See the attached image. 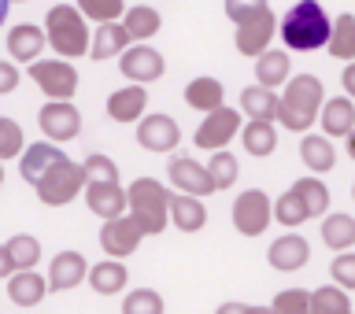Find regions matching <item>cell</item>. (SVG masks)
<instances>
[{
  "label": "cell",
  "mask_w": 355,
  "mask_h": 314,
  "mask_svg": "<svg viewBox=\"0 0 355 314\" xmlns=\"http://www.w3.org/2000/svg\"><path fill=\"white\" fill-rule=\"evenodd\" d=\"M322 100H326V89L315 74H296L288 78L285 89L277 93V122L293 133H311V126L318 122Z\"/></svg>",
  "instance_id": "1"
},
{
  "label": "cell",
  "mask_w": 355,
  "mask_h": 314,
  "mask_svg": "<svg viewBox=\"0 0 355 314\" xmlns=\"http://www.w3.org/2000/svg\"><path fill=\"white\" fill-rule=\"evenodd\" d=\"M329 33H333V19L326 15V8H322L318 0H296V4L285 11V19L277 22V37H282L285 49H293V52L326 49Z\"/></svg>",
  "instance_id": "2"
},
{
  "label": "cell",
  "mask_w": 355,
  "mask_h": 314,
  "mask_svg": "<svg viewBox=\"0 0 355 314\" xmlns=\"http://www.w3.org/2000/svg\"><path fill=\"white\" fill-rule=\"evenodd\" d=\"M126 215L141 226L144 237H159L171 226V189L155 177H137L126 189Z\"/></svg>",
  "instance_id": "3"
},
{
  "label": "cell",
  "mask_w": 355,
  "mask_h": 314,
  "mask_svg": "<svg viewBox=\"0 0 355 314\" xmlns=\"http://www.w3.org/2000/svg\"><path fill=\"white\" fill-rule=\"evenodd\" d=\"M44 37L60 60H78L89 52V22L74 4H55L44 15Z\"/></svg>",
  "instance_id": "4"
},
{
  "label": "cell",
  "mask_w": 355,
  "mask_h": 314,
  "mask_svg": "<svg viewBox=\"0 0 355 314\" xmlns=\"http://www.w3.org/2000/svg\"><path fill=\"white\" fill-rule=\"evenodd\" d=\"M33 189H37V200H41L44 207H63V204H71V200H78V196H82V189H85L82 163H74V159L55 163Z\"/></svg>",
  "instance_id": "5"
},
{
  "label": "cell",
  "mask_w": 355,
  "mask_h": 314,
  "mask_svg": "<svg viewBox=\"0 0 355 314\" xmlns=\"http://www.w3.org/2000/svg\"><path fill=\"white\" fill-rule=\"evenodd\" d=\"M274 222V200L263 189H244L233 204V226L241 237H263L266 226Z\"/></svg>",
  "instance_id": "6"
},
{
  "label": "cell",
  "mask_w": 355,
  "mask_h": 314,
  "mask_svg": "<svg viewBox=\"0 0 355 314\" xmlns=\"http://www.w3.org/2000/svg\"><path fill=\"white\" fill-rule=\"evenodd\" d=\"M30 78L37 82V89L49 100H74L78 93V71H74V63H67V60H33L30 63Z\"/></svg>",
  "instance_id": "7"
},
{
  "label": "cell",
  "mask_w": 355,
  "mask_h": 314,
  "mask_svg": "<svg viewBox=\"0 0 355 314\" xmlns=\"http://www.w3.org/2000/svg\"><path fill=\"white\" fill-rule=\"evenodd\" d=\"M119 71L133 85H152L166 74V60H163V52H155L148 41H141V44H130V49L119 55Z\"/></svg>",
  "instance_id": "8"
},
{
  "label": "cell",
  "mask_w": 355,
  "mask_h": 314,
  "mask_svg": "<svg viewBox=\"0 0 355 314\" xmlns=\"http://www.w3.org/2000/svg\"><path fill=\"white\" fill-rule=\"evenodd\" d=\"M37 126L52 144H67L82 133V111H78L71 100H49L37 111Z\"/></svg>",
  "instance_id": "9"
},
{
  "label": "cell",
  "mask_w": 355,
  "mask_h": 314,
  "mask_svg": "<svg viewBox=\"0 0 355 314\" xmlns=\"http://www.w3.org/2000/svg\"><path fill=\"white\" fill-rule=\"evenodd\" d=\"M237 130H241V119H237V107H215V111H207L204 122L196 126L193 133V144L196 148H211V152H218V148H226V144L237 137Z\"/></svg>",
  "instance_id": "10"
},
{
  "label": "cell",
  "mask_w": 355,
  "mask_h": 314,
  "mask_svg": "<svg viewBox=\"0 0 355 314\" xmlns=\"http://www.w3.org/2000/svg\"><path fill=\"white\" fill-rule=\"evenodd\" d=\"M274 33H277V19H274L270 8H263V11H255V15H248L244 22H237L233 41H237L241 55H252V60H255V55H263L266 49H270Z\"/></svg>",
  "instance_id": "11"
},
{
  "label": "cell",
  "mask_w": 355,
  "mask_h": 314,
  "mask_svg": "<svg viewBox=\"0 0 355 314\" xmlns=\"http://www.w3.org/2000/svg\"><path fill=\"white\" fill-rule=\"evenodd\" d=\"M141 241H144V233L130 215L107 218L104 226H100V248H104L107 259H130V255L141 248Z\"/></svg>",
  "instance_id": "12"
},
{
  "label": "cell",
  "mask_w": 355,
  "mask_h": 314,
  "mask_svg": "<svg viewBox=\"0 0 355 314\" xmlns=\"http://www.w3.org/2000/svg\"><path fill=\"white\" fill-rule=\"evenodd\" d=\"M166 177H171L174 193L200 196V200L215 193V185H211V177H207V166H200L193 155H174V159L166 163Z\"/></svg>",
  "instance_id": "13"
},
{
  "label": "cell",
  "mask_w": 355,
  "mask_h": 314,
  "mask_svg": "<svg viewBox=\"0 0 355 314\" xmlns=\"http://www.w3.org/2000/svg\"><path fill=\"white\" fill-rule=\"evenodd\" d=\"M63 159H71L63 148H55L52 141H33L26 144V148L19 152V174H22V182L26 185H37L44 174L52 171L55 163H63Z\"/></svg>",
  "instance_id": "14"
},
{
  "label": "cell",
  "mask_w": 355,
  "mask_h": 314,
  "mask_svg": "<svg viewBox=\"0 0 355 314\" xmlns=\"http://www.w3.org/2000/svg\"><path fill=\"white\" fill-rule=\"evenodd\" d=\"M182 141V130L171 115H148L137 119V144L144 152H174Z\"/></svg>",
  "instance_id": "15"
},
{
  "label": "cell",
  "mask_w": 355,
  "mask_h": 314,
  "mask_svg": "<svg viewBox=\"0 0 355 314\" xmlns=\"http://www.w3.org/2000/svg\"><path fill=\"white\" fill-rule=\"evenodd\" d=\"M266 259H270V266H274V270H282V274L304 270V266L311 263V244L300 237L296 229H288L285 237H274V241H270Z\"/></svg>",
  "instance_id": "16"
},
{
  "label": "cell",
  "mask_w": 355,
  "mask_h": 314,
  "mask_svg": "<svg viewBox=\"0 0 355 314\" xmlns=\"http://www.w3.org/2000/svg\"><path fill=\"white\" fill-rule=\"evenodd\" d=\"M82 193H85V207L104 222L126 215V189L119 182H85Z\"/></svg>",
  "instance_id": "17"
},
{
  "label": "cell",
  "mask_w": 355,
  "mask_h": 314,
  "mask_svg": "<svg viewBox=\"0 0 355 314\" xmlns=\"http://www.w3.org/2000/svg\"><path fill=\"white\" fill-rule=\"evenodd\" d=\"M49 49V37H44V26H33V22H19V26L8 30V55L11 63H33L41 60V52Z\"/></svg>",
  "instance_id": "18"
},
{
  "label": "cell",
  "mask_w": 355,
  "mask_h": 314,
  "mask_svg": "<svg viewBox=\"0 0 355 314\" xmlns=\"http://www.w3.org/2000/svg\"><path fill=\"white\" fill-rule=\"evenodd\" d=\"M89 274V263L82 252H55V259L49 266V288L52 293H71L85 281Z\"/></svg>",
  "instance_id": "19"
},
{
  "label": "cell",
  "mask_w": 355,
  "mask_h": 314,
  "mask_svg": "<svg viewBox=\"0 0 355 314\" xmlns=\"http://www.w3.org/2000/svg\"><path fill=\"white\" fill-rule=\"evenodd\" d=\"M318 126L322 133L333 141V137H348V133L355 130V100L348 96H329L322 100V111H318Z\"/></svg>",
  "instance_id": "20"
},
{
  "label": "cell",
  "mask_w": 355,
  "mask_h": 314,
  "mask_svg": "<svg viewBox=\"0 0 355 314\" xmlns=\"http://www.w3.org/2000/svg\"><path fill=\"white\" fill-rule=\"evenodd\" d=\"M130 33L122 22H100V26L93 30V41H89V60L93 63H104V60H115V55H122L130 49Z\"/></svg>",
  "instance_id": "21"
},
{
  "label": "cell",
  "mask_w": 355,
  "mask_h": 314,
  "mask_svg": "<svg viewBox=\"0 0 355 314\" xmlns=\"http://www.w3.org/2000/svg\"><path fill=\"white\" fill-rule=\"evenodd\" d=\"M144 107H148V89L133 85V82L107 96V119H115V122H137L144 119Z\"/></svg>",
  "instance_id": "22"
},
{
  "label": "cell",
  "mask_w": 355,
  "mask_h": 314,
  "mask_svg": "<svg viewBox=\"0 0 355 314\" xmlns=\"http://www.w3.org/2000/svg\"><path fill=\"white\" fill-rule=\"evenodd\" d=\"M8 296L15 307H37L49 296V277H41L37 270H15L8 277Z\"/></svg>",
  "instance_id": "23"
},
{
  "label": "cell",
  "mask_w": 355,
  "mask_h": 314,
  "mask_svg": "<svg viewBox=\"0 0 355 314\" xmlns=\"http://www.w3.org/2000/svg\"><path fill=\"white\" fill-rule=\"evenodd\" d=\"M293 78V60L282 49H266L263 55H255V85L263 89H282Z\"/></svg>",
  "instance_id": "24"
},
{
  "label": "cell",
  "mask_w": 355,
  "mask_h": 314,
  "mask_svg": "<svg viewBox=\"0 0 355 314\" xmlns=\"http://www.w3.org/2000/svg\"><path fill=\"white\" fill-rule=\"evenodd\" d=\"M171 226L182 233H200L207 226V207L200 196H185V193H171Z\"/></svg>",
  "instance_id": "25"
},
{
  "label": "cell",
  "mask_w": 355,
  "mask_h": 314,
  "mask_svg": "<svg viewBox=\"0 0 355 314\" xmlns=\"http://www.w3.org/2000/svg\"><path fill=\"white\" fill-rule=\"evenodd\" d=\"M300 159L311 174H329L333 166H337V148H333V141L326 133H304V141H300Z\"/></svg>",
  "instance_id": "26"
},
{
  "label": "cell",
  "mask_w": 355,
  "mask_h": 314,
  "mask_svg": "<svg viewBox=\"0 0 355 314\" xmlns=\"http://www.w3.org/2000/svg\"><path fill=\"white\" fill-rule=\"evenodd\" d=\"M119 22L126 26V33H130V41H133V44L152 41L155 33L163 30V15H159L155 8H148V4H133V8H126Z\"/></svg>",
  "instance_id": "27"
},
{
  "label": "cell",
  "mask_w": 355,
  "mask_h": 314,
  "mask_svg": "<svg viewBox=\"0 0 355 314\" xmlns=\"http://www.w3.org/2000/svg\"><path fill=\"white\" fill-rule=\"evenodd\" d=\"M185 104L200 111V115H207V111H215L226 104V89H222L218 78H207V74H200L193 78V82L185 85Z\"/></svg>",
  "instance_id": "28"
},
{
  "label": "cell",
  "mask_w": 355,
  "mask_h": 314,
  "mask_svg": "<svg viewBox=\"0 0 355 314\" xmlns=\"http://www.w3.org/2000/svg\"><path fill=\"white\" fill-rule=\"evenodd\" d=\"M89 288H93L96 296H119L122 288H126V266L122 259H104V263H93L89 266Z\"/></svg>",
  "instance_id": "29"
},
{
  "label": "cell",
  "mask_w": 355,
  "mask_h": 314,
  "mask_svg": "<svg viewBox=\"0 0 355 314\" xmlns=\"http://www.w3.org/2000/svg\"><path fill=\"white\" fill-rule=\"evenodd\" d=\"M241 141H244V148H248V155L266 159V155H274V148H277V126L270 119H248L241 126Z\"/></svg>",
  "instance_id": "30"
},
{
  "label": "cell",
  "mask_w": 355,
  "mask_h": 314,
  "mask_svg": "<svg viewBox=\"0 0 355 314\" xmlns=\"http://www.w3.org/2000/svg\"><path fill=\"white\" fill-rule=\"evenodd\" d=\"M322 244L333 252H352L355 248V218L344 215V211L322 215Z\"/></svg>",
  "instance_id": "31"
},
{
  "label": "cell",
  "mask_w": 355,
  "mask_h": 314,
  "mask_svg": "<svg viewBox=\"0 0 355 314\" xmlns=\"http://www.w3.org/2000/svg\"><path fill=\"white\" fill-rule=\"evenodd\" d=\"M326 52L333 60H355V15L352 11H340L337 19H333V33L326 41Z\"/></svg>",
  "instance_id": "32"
},
{
  "label": "cell",
  "mask_w": 355,
  "mask_h": 314,
  "mask_svg": "<svg viewBox=\"0 0 355 314\" xmlns=\"http://www.w3.org/2000/svg\"><path fill=\"white\" fill-rule=\"evenodd\" d=\"M237 104H241V111L248 119H270L274 122V115H277V89L248 85V89H241Z\"/></svg>",
  "instance_id": "33"
},
{
  "label": "cell",
  "mask_w": 355,
  "mask_h": 314,
  "mask_svg": "<svg viewBox=\"0 0 355 314\" xmlns=\"http://www.w3.org/2000/svg\"><path fill=\"white\" fill-rule=\"evenodd\" d=\"M207 177H211V185H215V193L230 189V185L241 177V163H237V155L226 152V148L211 152V159H207Z\"/></svg>",
  "instance_id": "34"
},
{
  "label": "cell",
  "mask_w": 355,
  "mask_h": 314,
  "mask_svg": "<svg viewBox=\"0 0 355 314\" xmlns=\"http://www.w3.org/2000/svg\"><path fill=\"white\" fill-rule=\"evenodd\" d=\"M293 193L300 196V204L307 207L311 218H322V215H326V207H329V189H326V182H318V177H300V182L293 185Z\"/></svg>",
  "instance_id": "35"
},
{
  "label": "cell",
  "mask_w": 355,
  "mask_h": 314,
  "mask_svg": "<svg viewBox=\"0 0 355 314\" xmlns=\"http://www.w3.org/2000/svg\"><path fill=\"white\" fill-rule=\"evenodd\" d=\"M4 248L11 255V263H15V270H33L41 263V241L30 237V233H15Z\"/></svg>",
  "instance_id": "36"
},
{
  "label": "cell",
  "mask_w": 355,
  "mask_h": 314,
  "mask_svg": "<svg viewBox=\"0 0 355 314\" xmlns=\"http://www.w3.org/2000/svg\"><path fill=\"white\" fill-rule=\"evenodd\" d=\"M311 307L315 314H352V296L340 285H322L311 293Z\"/></svg>",
  "instance_id": "37"
},
{
  "label": "cell",
  "mask_w": 355,
  "mask_h": 314,
  "mask_svg": "<svg viewBox=\"0 0 355 314\" xmlns=\"http://www.w3.org/2000/svg\"><path fill=\"white\" fill-rule=\"evenodd\" d=\"M307 218H311V215H307V207L300 204V196L293 193V189L274 200V222H277V226H285V229H300Z\"/></svg>",
  "instance_id": "38"
},
{
  "label": "cell",
  "mask_w": 355,
  "mask_h": 314,
  "mask_svg": "<svg viewBox=\"0 0 355 314\" xmlns=\"http://www.w3.org/2000/svg\"><path fill=\"white\" fill-rule=\"evenodd\" d=\"M85 15V22H119L122 11H126V0H78L74 4Z\"/></svg>",
  "instance_id": "39"
},
{
  "label": "cell",
  "mask_w": 355,
  "mask_h": 314,
  "mask_svg": "<svg viewBox=\"0 0 355 314\" xmlns=\"http://www.w3.org/2000/svg\"><path fill=\"white\" fill-rule=\"evenodd\" d=\"M163 296L155 288H133L122 296V314H163Z\"/></svg>",
  "instance_id": "40"
},
{
  "label": "cell",
  "mask_w": 355,
  "mask_h": 314,
  "mask_svg": "<svg viewBox=\"0 0 355 314\" xmlns=\"http://www.w3.org/2000/svg\"><path fill=\"white\" fill-rule=\"evenodd\" d=\"M270 311H274V314H315L307 288H282V293L274 296Z\"/></svg>",
  "instance_id": "41"
},
{
  "label": "cell",
  "mask_w": 355,
  "mask_h": 314,
  "mask_svg": "<svg viewBox=\"0 0 355 314\" xmlns=\"http://www.w3.org/2000/svg\"><path fill=\"white\" fill-rule=\"evenodd\" d=\"M26 148V137H22V126L15 119L0 115V163L4 159H19V152Z\"/></svg>",
  "instance_id": "42"
},
{
  "label": "cell",
  "mask_w": 355,
  "mask_h": 314,
  "mask_svg": "<svg viewBox=\"0 0 355 314\" xmlns=\"http://www.w3.org/2000/svg\"><path fill=\"white\" fill-rule=\"evenodd\" d=\"M82 174H85V182H119V166L104 152L85 155V159H82Z\"/></svg>",
  "instance_id": "43"
},
{
  "label": "cell",
  "mask_w": 355,
  "mask_h": 314,
  "mask_svg": "<svg viewBox=\"0 0 355 314\" xmlns=\"http://www.w3.org/2000/svg\"><path fill=\"white\" fill-rule=\"evenodd\" d=\"M333 285H340L344 293H355V252H337L329 263Z\"/></svg>",
  "instance_id": "44"
},
{
  "label": "cell",
  "mask_w": 355,
  "mask_h": 314,
  "mask_svg": "<svg viewBox=\"0 0 355 314\" xmlns=\"http://www.w3.org/2000/svg\"><path fill=\"white\" fill-rule=\"evenodd\" d=\"M270 8L266 0H222V11H226V19L237 26V22H244L248 15H255V11Z\"/></svg>",
  "instance_id": "45"
},
{
  "label": "cell",
  "mask_w": 355,
  "mask_h": 314,
  "mask_svg": "<svg viewBox=\"0 0 355 314\" xmlns=\"http://www.w3.org/2000/svg\"><path fill=\"white\" fill-rule=\"evenodd\" d=\"M22 82V71H19V63H11V60H0V96H8V93H15Z\"/></svg>",
  "instance_id": "46"
},
{
  "label": "cell",
  "mask_w": 355,
  "mask_h": 314,
  "mask_svg": "<svg viewBox=\"0 0 355 314\" xmlns=\"http://www.w3.org/2000/svg\"><path fill=\"white\" fill-rule=\"evenodd\" d=\"M340 89H344V96H348V100H355V60L344 63V71H340Z\"/></svg>",
  "instance_id": "47"
},
{
  "label": "cell",
  "mask_w": 355,
  "mask_h": 314,
  "mask_svg": "<svg viewBox=\"0 0 355 314\" xmlns=\"http://www.w3.org/2000/svg\"><path fill=\"white\" fill-rule=\"evenodd\" d=\"M15 274V263H11V255H8V248L0 244V277H11Z\"/></svg>",
  "instance_id": "48"
},
{
  "label": "cell",
  "mask_w": 355,
  "mask_h": 314,
  "mask_svg": "<svg viewBox=\"0 0 355 314\" xmlns=\"http://www.w3.org/2000/svg\"><path fill=\"white\" fill-rule=\"evenodd\" d=\"M215 314H244V304H237V299H230V304H222Z\"/></svg>",
  "instance_id": "49"
},
{
  "label": "cell",
  "mask_w": 355,
  "mask_h": 314,
  "mask_svg": "<svg viewBox=\"0 0 355 314\" xmlns=\"http://www.w3.org/2000/svg\"><path fill=\"white\" fill-rule=\"evenodd\" d=\"M344 148H348V155H352V159H355V130L348 133V137H344Z\"/></svg>",
  "instance_id": "50"
},
{
  "label": "cell",
  "mask_w": 355,
  "mask_h": 314,
  "mask_svg": "<svg viewBox=\"0 0 355 314\" xmlns=\"http://www.w3.org/2000/svg\"><path fill=\"white\" fill-rule=\"evenodd\" d=\"M244 314H274L270 307H252V304H244Z\"/></svg>",
  "instance_id": "51"
},
{
  "label": "cell",
  "mask_w": 355,
  "mask_h": 314,
  "mask_svg": "<svg viewBox=\"0 0 355 314\" xmlns=\"http://www.w3.org/2000/svg\"><path fill=\"white\" fill-rule=\"evenodd\" d=\"M8 8H11V0H0V26L8 22Z\"/></svg>",
  "instance_id": "52"
},
{
  "label": "cell",
  "mask_w": 355,
  "mask_h": 314,
  "mask_svg": "<svg viewBox=\"0 0 355 314\" xmlns=\"http://www.w3.org/2000/svg\"><path fill=\"white\" fill-rule=\"evenodd\" d=\"M0 185H4V163H0Z\"/></svg>",
  "instance_id": "53"
},
{
  "label": "cell",
  "mask_w": 355,
  "mask_h": 314,
  "mask_svg": "<svg viewBox=\"0 0 355 314\" xmlns=\"http://www.w3.org/2000/svg\"><path fill=\"white\" fill-rule=\"evenodd\" d=\"M11 4H30V0H11Z\"/></svg>",
  "instance_id": "54"
},
{
  "label": "cell",
  "mask_w": 355,
  "mask_h": 314,
  "mask_svg": "<svg viewBox=\"0 0 355 314\" xmlns=\"http://www.w3.org/2000/svg\"><path fill=\"white\" fill-rule=\"evenodd\" d=\"M352 200H355V185H352Z\"/></svg>",
  "instance_id": "55"
}]
</instances>
